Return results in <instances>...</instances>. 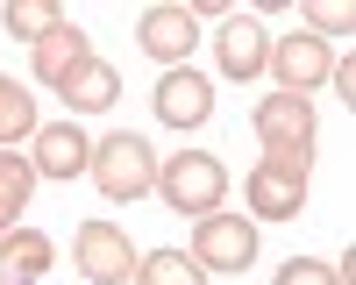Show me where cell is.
<instances>
[{
	"instance_id": "cell-13",
	"label": "cell",
	"mask_w": 356,
	"mask_h": 285,
	"mask_svg": "<svg viewBox=\"0 0 356 285\" xmlns=\"http://www.w3.org/2000/svg\"><path fill=\"white\" fill-rule=\"evenodd\" d=\"M86 57H93V50H86V36H79V28L65 22V28H50V36H43L36 50H29V72H36L43 86H65V79L86 65Z\"/></svg>"
},
{
	"instance_id": "cell-1",
	"label": "cell",
	"mask_w": 356,
	"mask_h": 285,
	"mask_svg": "<svg viewBox=\"0 0 356 285\" xmlns=\"http://www.w3.org/2000/svg\"><path fill=\"white\" fill-rule=\"evenodd\" d=\"M93 186L114 200V207H129V200L157 193V150H150L143 136L114 129L107 142H93Z\"/></svg>"
},
{
	"instance_id": "cell-12",
	"label": "cell",
	"mask_w": 356,
	"mask_h": 285,
	"mask_svg": "<svg viewBox=\"0 0 356 285\" xmlns=\"http://www.w3.org/2000/svg\"><path fill=\"white\" fill-rule=\"evenodd\" d=\"M57 93H65V107H72V114H107L114 100H122V79H114L107 57H86V65H79L65 86H57Z\"/></svg>"
},
{
	"instance_id": "cell-18",
	"label": "cell",
	"mask_w": 356,
	"mask_h": 285,
	"mask_svg": "<svg viewBox=\"0 0 356 285\" xmlns=\"http://www.w3.org/2000/svg\"><path fill=\"white\" fill-rule=\"evenodd\" d=\"M22 136H36V107H29V93L15 79H0V150L22 142Z\"/></svg>"
},
{
	"instance_id": "cell-5",
	"label": "cell",
	"mask_w": 356,
	"mask_h": 285,
	"mask_svg": "<svg viewBox=\"0 0 356 285\" xmlns=\"http://www.w3.org/2000/svg\"><path fill=\"white\" fill-rule=\"evenodd\" d=\"M72 264L79 278H93V285H129L136 278V250L122 228H107V221H79V236H72Z\"/></svg>"
},
{
	"instance_id": "cell-10",
	"label": "cell",
	"mask_w": 356,
	"mask_h": 285,
	"mask_svg": "<svg viewBox=\"0 0 356 285\" xmlns=\"http://www.w3.org/2000/svg\"><path fill=\"white\" fill-rule=\"evenodd\" d=\"M93 164V142H86L79 122H57V129H36V179H79V171Z\"/></svg>"
},
{
	"instance_id": "cell-4",
	"label": "cell",
	"mask_w": 356,
	"mask_h": 285,
	"mask_svg": "<svg viewBox=\"0 0 356 285\" xmlns=\"http://www.w3.org/2000/svg\"><path fill=\"white\" fill-rule=\"evenodd\" d=\"M193 264L200 271H250L257 264V228L243 221V214H200V228H193Z\"/></svg>"
},
{
	"instance_id": "cell-15",
	"label": "cell",
	"mask_w": 356,
	"mask_h": 285,
	"mask_svg": "<svg viewBox=\"0 0 356 285\" xmlns=\"http://www.w3.org/2000/svg\"><path fill=\"white\" fill-rule=\"evenodd\" d=\"M0 271L43 278V271H50V243L36 236V228H8V236H0Z\"/></svg>"
},
{
	"instance_id": "cell-14",
	"label": "cell",
	"mask_w": 356,
	"mask_h": 285,
	"mask_svg": "<svg viewBox=\"0 0 356 285\" xmlns=\"http://www.w3.org/2000/svg\"><path fill=\"white\" fill-rule=\"evenodd\" d=\"M29 193H36V164H29V157H15V150H0V236H8V228L22 221Z\"/></svg>"
},
{
	"instance_id": "cell-3",
	"label": "cell",
	"mask_w": 356,
	"mask_h": 285,
	"mask_svg": "<svg viewBox=\"0 0 356 285\" xmlns=\"http://www.w3.org/2000/svg\"><path fill=\"white\" fill-rule=\"evenodd\" d=\"M157 193L171 200L178 214H214L221 207V193H228V171H221V157H207V150H178L171 164H157Z\"/></svg>"
},
{
	"instance_id": "cell-22",
	"label": "cell",
	"mask_w": 356,
	"mask_h": 285,
	"mask_svg": "<svg viewBox=\"0 0 356 285\" xmlns=\"http://www.w3.org/2000/svg\"><path fill=\"white\" fill-rule=\"evenodd\" d=\"M0 285H43V278H15V271H0Z\"/></svg>"
},
{
	"instance_id": "cell-16",
	"label": "cell",
	"mask_w": 356,
	"mask_h": 285,
	"mask_svg": "<svg viewBox=\"0 0 356 285\" xmlns=\"http://www.w3.org/2000/svg\"><path fill=\"white\" fill-rule=\"evenodd\" d=\"M0 28H8V36H22L29 50H36L50 28H65V15H57V0H15V8L0 15Z\"/></svg>"
},
{
	"instance_id": "cell-2",
	"label": "cell",
	"mask_w": 356,
	"mask_h": 285,
	"mask_svg": "<svg viewBox=\"0 0 356 285\" xmlns=\"http://www.w3.org/2000/svg\"><path fill=\"white\" fill-rule=\"evenodd\" d=\"M307 171H314V150H264V164L250 171V214L292 221L307 207Z\"/></svg>"
},
{
	"instance_id": "cell-7",
	"label": "cell",
	"mask_w": 356,
	"mask_h": 285,
	"mask_svg": "<svg viewBox=\"0 0 356 285\" xmlns=\"http://www.w3.org/2000/svg\"><path fill=\"white\" fill-rule=\"evenodd\" d=\"M157 114H164L171 129H200L207 114H214V79L193 72V65L164 72V79H157Z\"/></svg>"
},
{
	"instance_id": "cell-17",
	"label": "cell",
	"mask_w": 356,
	"mask_h": 285,
	"mask_svg": "<svg viewBox=\"0 0 356 285\" xmlns=\"http://www.w3.org/2000/svg\"><path fill=\"white\" fill-rule=\"evenodd\" d=\"M136 285H207V271L186 250H157V256H136Z\"/></svg>"
},
{
	"instance_id": "cell-11",
	"label": "cell",
	"mask_w": 356,
	"mask_h": 285,
	"mask_svg": "<svg viewBox=\"0 0 356 285\" xmlns=\"http://www.w3.org/2000/svg\"><path fill=\"white\" fill-rule=\"evenodd\" d=\"M136 36H143L150 57H164V72H178V57H193V43H200V22L186 8H150L136 22Z\"/></svg>"
},
{
	"instance_id": "cell-8",
	"label": "cell",
	"mask_w": 356,
	"mask_h": 285,
	"mask_svg": "<svg viewBox=\"0 0 356 285\" xmlns=\"http://www.w3.org/2000/svg\"><path fill=\"white\" fill-rule=\"evenodd\" d=\"M264 72H278V93H314L321 79H328V50H321L314 36H285V43H271V57H264Z\"/></svg>"
},
{
	"instance_id": "cell-20",
	"label": "cell",
	"mask_w": 356,
	"mask_h": 285,
	"mask_svg": "<svg viewBox=\"0 0 356 285\" xmlns=\"http://www.w3.org/2000/svg\"><path fill=\"white\" fill-rule=\"evenodd\" d=\"M278 285H342L328 264H314V256H292V264H278Z\"/></svg>"
},
{
	"instance_id": "cell-6",
	"label": "cell",
	"mask_w": 356,
	"mask_h": 285,
	"mask_svg": "<svg viewBox=\"0 0 356 285\" xmlns=\"http://www.w3.org/2000/svg\"><path fill=\"white\" fill-rule=\"evenodd\" d=\"M257 136H264V150H314V107L300 93H271V100H257Z\"/></svg>"
},
{
	"instance_id": "cell-19",
	"label": "cell",
	"mask_w": 356,
	"mask_h": 285,
	"mask_svg": "<svg viewBox=\"0 0 356 285\" xmlns=\"http://www.w3.org/2000/svg\"><path fill=\"white\" fill-rule=\"evenodd\" d=\"M307 22L321 28V36H342V43H349V28H356L349 0H314V8H307ZM321 36H314V43H321Z\"/></svg>"
},
{
	"instance_id": "cell-21",
	"label": "cell",
	"mask_w": 356,
	"mask_h": 285,
	"mask_svg": "<svg viewBox=\"0 0 356 285\" xmlns=\"http://www.w3.org/2000/svg\"><path fill=\"white\" fill-rule=\"evenodd\" d=\"M328 79H335V93H342V107L356 100V72H349V57H342V65H328Z\"/></svg>"
},
{
	"instance_id": "cell-9",
	"label": "cell",
	"mask_w": 356,
	"mask_h": 285,
	"mask_svg": "<svg viewBox=\"0 0 356 285\" xmlns=\"http://www.w3.org/2000/svg\"><path fill=\"white\" fill-rule=\"evenodd\" d=\"M214 57H221V72H228V79H257V72H264V57H271L264 22H257V15H228V22H221V36H214Z\"/></svg>"
}]
</instances>
